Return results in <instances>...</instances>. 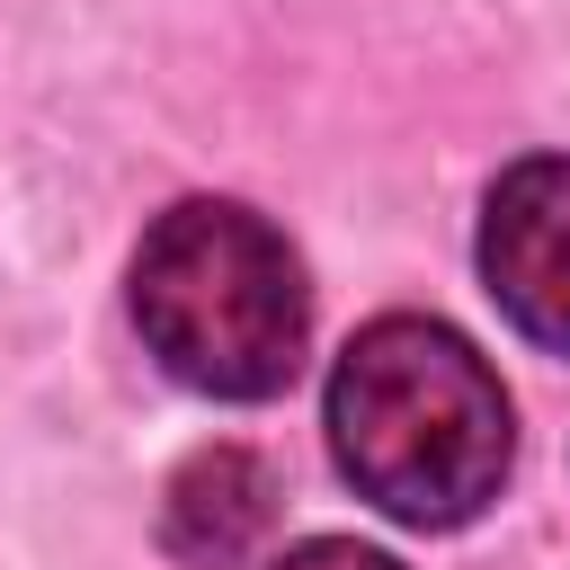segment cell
Instances as JSON below:
<instances>
[{"mask_svg":"<svg viewBox=\"0 0 570 570\" xmlns=\"http://www.w3.org/2000/svg\"><path fill=\"white\" fill-rule=\"evenodd\" d=\"M267 508H276L267 463L240 454V445H205V454H187L178 481H169L160 543H169L187 570H232V561L267 534Z\"/></svg>","mask_w":570,"mask_h":570,"instance_id":"obj_4","label":"cell"},{"mask_svg":"<svg viewBox=\"0 0 570 570\" xmlns=\"http://www.w3.org/2000/svg\"><path fill=\"white\" fill-rule=\"evenodd\" d=\"M134 330L187 392L267 401L303 365L312 285L276 223H258L249 205L196 196V205H169L134 249Z\"/></svg>","mask_w":570,"mask_h":570,"instance_id":"obj_2","label":"cell"},{"mask_svg":"<svg viewBox=\"0 0 570 570\" xmlns=\"http://www.w3.org/2000/svg\"><path fill=\"white\" fill-rule=\"evenodd\" d=\"M481 285L552 356H570V160H517L481 205Z\"/></svg>","mask_w":570,"mask_h":570,"instance_id":"obj_3","label":"cell"},{"mask_svg":"<svg viewBox=\"0 0 570 570\" xmlns=\"http://www.w3.org/2000/svg\"><path fill=\"white\" fill-rule=\"evenodd\" d=\"M330 454L401 525H463L499 499L517 419L490 356L419 312H392L347 338L330 365Z\"/></svg>","mask_w":570,"mask_h":570,"instance_id":"obj_1","label":"cell"},{"mask_svg":"<svg viewBox=\"0 0 570 570\" xmlns=\"http://www.w3.org/2000/svg\"><path fill=\"white\" fill-rule=\"evenodd\" d=\"M276 570H401V561L374 552V543H338V534H321V543H294Z\"/></svg>","mask_w":570,"mask_h":570,"instance_id":"obj_5","label":"cell"}]
</instances>
